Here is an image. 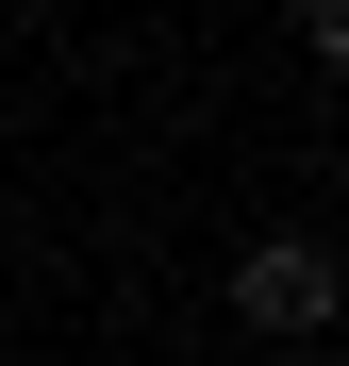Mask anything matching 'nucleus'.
<instances>
[{
    "label": "nucleus",
    "instance_id": "nucleus-1",
    "mask_svg": "<svg viewBox=\"0 0 349 366\" xmlns=\"http://www.w3.org/2000/svg\"><path fill=\"white\" fill-rule=\"evenodd\" d=\"M233 317H250V333H283V350H300V333H333V250H316V233L233 250Z\"/></svg>",
    "mask_w": 349,
    "mask_h": 366
}]
</instances>
